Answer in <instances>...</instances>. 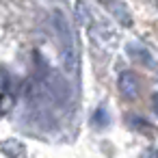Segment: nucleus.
<instances>
[{
	"label": "nucleus",
	"instance_id": "obj_7",
	"mask_svg": "<svg viewBox=\"0 0 158 158\" xmlns=\"http://www.w3.org/2000/svg\"><path fill=\"white\" fill-rule=\"evenodd\" d=\"M74 9H76V15H78V22H80V24H87V22H89V9H87L85 5H76Z\"/></svg>",
	"mask_w": 158,
	"mask_h": 158
},
{
	"label": "nucleus",
	"instance_id": "obj_9",
	"mask_svg": "<svg viewBox=\"0 0 158 158\" xmlns=\"http://www.w3.org/2000/svg\"><path fill=\"white\" fill-rule=\"evenodd\" d=\"M154 108H156V113H158V95H154Z\"/></svg>",
	"mask_w": 158,
	"mask_h": 158
},
{
	"label": "nucleus",
	"instance_id": "obj_6",
	"mask_svg": "<svg viewBox=\"0 0 158 158\" xmlns=\"http://www.w3.org/2000/svg\"><path fill=\"white\" fill-rule=\"evenodd\" d=\"M130 56H132V59H139V61H143V63H149L147 52H145L143 48H139V46H130Z\"/></svg>",
	"mask_w": 158,
	"mask_h": 158
},
{
	"label": "nucleus",
	"instance_id": "obj_1",
	"mask_svg": "<svg viewBox=\"0 0 158 158\" xmlns=\"http://www.w3.org/2000/svg\"><path fill=\"white\" fill-rule=\"evenodd\" d=\"M52 26L54 33L61 41V50H63V65L67 69V74H76L78 72V52H76V44H74V35H72V26L65 18L63 11H54L52 13Z\"/></svg>",
	"mask_w": 158,
	"mask_h": 158
},
{
	"label": "nucleus",
	"instance_id": "obj_5",
	"mask_svg": "<svg viewBox=\"0 0 158 158\" xmlns=\"http://www.w3.org/2000/svg\"><path fill=\"white\" fill-rule=\"evenodd\" d=\"M91 121H93L95 128H106V126H108V110H106L104 106H100V108L93 113V119H91Z\"/></svg>",
	"mask_w": 158,
	"mask_h": 158
},
{
	"label": "nucleus",
	"instance_id": "obj_8",
	"mask_svg": "<svg viewBox=\"0 0 158 158\" xmlns=\"http://www.w3.org/2000/svg\"><path fill=\"white\" fill-rule=\"evenodd\" d=\"M9 108H11V95L9 93H2V95H0V115L7 113Z\"/></svg>",
	"mask_w": 158,
	"mask_h": 158
},
{
	"label": "nucleus",
	"instance_id": "obj_4",
	"mask_svg": "<svg viewBox=\"0 0 158 158\" xmlns=\"http://www.w3.org/2000/svg\"><path fill=\"white\" fill-rule=\"evenodd\" d=\"M2 149H5V154L9 156V158H24V154H26V149H24V145L20 143V141H5L2 143Z\"/></svg>",
	"mask_w": 158,
	"mask_h": 158
},
{
	"label": "nucleus",
	"instance_id": "obj_10",
	"mask_svg": "<svg viewBox=\"0 0 158 158\" xmlns=\"http://www.w3.org/2000/svg\"><path fill=\"white\" fill-rule=\"evenodd\" d=\"M149 158H158V152H149Z\"/></svg>",
	"mask_w": 158,
	"mask_h": 158
},
{
	"label": "nucleus",
	"instance_id": "obj_3",
	"mask_svg": "<svg viewBox=\"0 0 158 158\" xmlns=\"http://www.w3.org/2000/svg\"><path fill=\"white\" fill-rule=\"evenodd\" d=\"M117 87H119V93H121L126 100H134V98L139 95V80H136V76L130 74V72H123V74L119 76Z\"/></svg>",
	"mask_w": 158,
	"mask_h": 158
},
{
	"label": "nucleus",
	"instance_id": "obj_2",
	"mask_svg": "<svg viewBox=\"0 0 158 158\" xmlns=\"http://www.w3.org/2000/svg\"><path fill=\"white\" fill-rule=\"evenodd\" d=\"M39 76H41V80L46 82V89H48L50 100H52L54 104L65 106V104L72 102V87H69V82L65 80L63 74H59V72L52 69V67H46L44 72H39Z\"/></svg>",
	"mask_w": 158,
	"mask_h": 158
}]
</instances>
